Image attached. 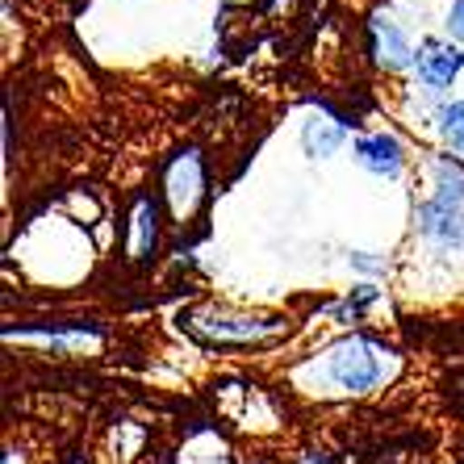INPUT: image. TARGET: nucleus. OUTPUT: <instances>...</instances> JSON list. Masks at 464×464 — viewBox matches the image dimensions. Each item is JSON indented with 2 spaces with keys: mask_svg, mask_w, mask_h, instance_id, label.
Wrapping results in <instances>:
<instances>
[{
  "mask_svg": "<svg viewBox=\"0 0 464 464\" xmlns=\"http://www.w3.org/2000/svg\"><path fill=\"white\" fill-rule=\"evenodd\" d=\"M356 160L364 163L368 172L377 176H398L401 172V142L389 134H372V139L356 142Z\"/></svg>",
  "mask_w": 464,
  "mask_h": 464,
  "instance_id": "obj_4",
  "label": "nucleus"
},
{
  "mask_svg": "<svg viewBox=\"0 0 464 464\" xmlns=\"http://www.w3.org/2000/svg\"><path fill=\"white\" fill-rule=\"evenodd\" d=\"M460 67H464V54L452 51V46H443V43H427L419 51V80L431 88L452 84V76Z\"/></svg>",
  "mask_w": 464,
  "mask_h": 464,
  "instance_id": "obj_3",
  "label": "nucleus"
},
{
  "mask_svg": "<svg viewBox=\"0 0 464 464\" xmlns=\"http://www.w3.org/2000/svg\"><path fill=\"white\" fill-rule=\"evenodd\" d=\"M377 59L385 67H406L411 63V46H406V38H401L398 25L377 22Z\"/></svg>",
  "mask_w": 464,
  "mask_h": 464,
  "instance_id": "obj_7",
  "label": "nucleus"
},
{
  "mask_svg": "<svg viewBox=\"0 0 464 464\" xmlns=\"http://www.w3.org/2000/svg\"><path fill=\"white\" fill-rule=\"evenodd\" d=\"M193 326L201 335L209 339H259V335H272L281 323H272V318H193Z\"/></svg>",
  "mask_w": 464,
  "mask_h": 464,
  "instance_id": "obj_5",
  "label": "nucleus"
},
{
  "mask_svg": "<svg viewBox=\"0 0 464 464\" xmlns=\"http://www.w3.org/2000/svg\"><path fill=\"white\" fill-rule=\"evenodd\" d=\"M305 464H326V460H318V456H314V460H305Z\"/></svg>",
  "mask_w": 464,
  "mask_h": 464,
  "instance_id": "obj_11",
  "label": "nucleus"
},
{
  "mask_svg": "<svg viewBox=\"0 0 464 464\" xmlns=\"http://www.w3.org/2000/svg\"><path fill=\"white\" fill-rule=\"evenodd\" d=\"M302 142H305V151L318 155V160H323V155H335L339 142H343V126H339L335 118H314V121H305Z\"/></svg>",
  "mask_w": 464,
  "mask_h": 464,
  "instance_id": "obj_6",
  "label": "nucleus"
},
{
  "mask_svg": "<svg viewBox=\"0 0 464 464\" xmlns=\"http://www.w3.org/2000/svg\"><path fill=\"white\" fill-rule=\"evenodd\" d=\"M422 230L440 243H464V172L440 163V193L422 206Z\"/></svg>",
  "mask_w": 464,
  "mask_h": 464,
  "instance_id": "obj_2",
  "label": "nucleus"
},
{
  "mask_svg": "<svg viewBox=\"0 0 464 464\" xmlns=\"http://www.w3.org/2000/svg\"><path fill=\"white\" fill-rule=\"evenodd\" d=\"M448 30H452V38L464 43V0H456L452 13H448Z\"/></svg>",
  "mask_w": 464,
  "mask_h": 464,
  "instance_id": "obj_10",
  "label": "nucleus"
},
{
  "mask_svg": "<svg viewBox=\"0 0 464 464\" xmlns=\"http://www.w3.org/2000/svg\"><path fill=\"white\" fill-rule=\"evenodd\" d=\"M134 222H139V227H134V230H139V238H134V251L142 256V251H147V243L155 238V209L151 206H139V218H134Z\"/></svg>",
  "mask_w": 464,
  "mask_h": 464,
  "instance_id": "obj_9",
  "label": "nucleus"
},
{
  "mask_svg": "<svg viewBox=\"0 0 464 464\" xmlns=\"http://www.w3.org/2000/svg\"><path fill=\"white\" fill-rule=\"evenodd\" d=\"M443 134H448V142H452L456 151H464V101L443 109Z\"/></svg>",
  "mask_w": 464,
  "mask_h": 464,
  "instance_id": "obj_8",
  "label": "nucleus"
},
{
  "mask_svg": "<svg viewBox=\"0 0 464 464\" xmlns=\"http://www.w3.org/2000/svg\"><path fill=\"white\" fill-rule=\"evenodd\" d=\"M385 372H389L385 352L377 343H368V339H347L326 360V377L335 381L339 389H352V393H364V389L381 385Z\"/></svg>",
  "mask_w": 464,
  "mask_h": 464,
  "instance_id": "obj_1",
  "label": "nucleus"
}]
</instances>
